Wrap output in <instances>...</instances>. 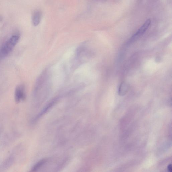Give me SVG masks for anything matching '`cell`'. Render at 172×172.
Segmentation results:
<instances>
[{
  "label": "cell",
  "mask_w": 172,
  "mask_h": 172,
  "mask_svg": "<svg viewBox=\"0 0 172 172\" xmlns=\"http://www.w3.org/2000/svg\"><path fill=\"white\" fill-rule=\"evenodd\" d=\"M91 52L87 43H83L77 48L74 59L75 66H78L88 61Z\"/></svg>",
  "instance_id": "1"
},
{
  "label": "cell",
  "mask_w": 172,
  "mask_h": 172,
  "mask_svg": "<svg viewBox=\"0 0 172 172\" xmlns=\"http://www.w3.org/2000/svg\"><path fill=\"white\" fill-rule=\"evenodd\" d=\"M20 36L14 35L8 39L0 47V59L4 58L9 54L18 42Z\"/></svg>",
  "instance_id": "2"
},
{
  "label": "cell",
  "mask_w": 172,
  "mask_h": 172,
  "mask_svg": "<svg viewBox=\"0 0 172 172\" xmlns=\"http://www.w3.org/2000/svg\"><path fill=\"white\" fill-rule=\"evenodd\" d=\"M151 23V21L150 19L147 20L143 25L136 32V34H134L131 38L130 40V42H134L142 36L150 26Z\"/></svg>",
  "instance_id": "3"
},
{
  "label": "cell",
  "mask_w": 172,
  "mask_h": 172,
  "mask_svg": "<svg viewBox=\"0 0 172 172\" xmlns=\"http://www.w3.org/2000/svg\"><path fill=\"white\" fill-rule=\"evenodd\" d=\"M26 98L25 91L23 85H19L16 87L15 91V98L17 103L20 102Z\"/></svg>",
  "instance_id": "4"
},
{
  "label": "cell",
  "mask_w": 172,
  "mask_h": 172,
  "mask_svg": "<svg viewBox=\"0 0 172 172\" xmlns=\"http://www.w3.org/2000/svg\"><path fill=\"white\" fill-rule=\"evenodd\" d=\"M41 19V12L37 10L34 12L32 16V23L34 25L37 26L40 24Z\"/></svg>",
  "instance_id": "5"
},
{
  "label": "cell",
  "mask_w": 172,
  "mask_h": 172,
  "mask_svg": "<svg viewBox=\"0 0 172 172\" xmlns=\"http://www.w3.org/2000/svg\"><path fill=\"white\" fill-rule=\"evenodd\" d=\"M129 89V86L125 82L122 83L119 88V95L120 96L125 95L128 92Z\"/></svg>",
  "instance_id": "6"
},
{
  "label": "cell",
  "mask_w": 172,
  "mask_h": 172,
  "mask_svg": "<svg viewBox=\"0 0 172 172\" xmlns=\"http://www.w3.org/2000/svg\"><path fill=\"white\" fill-rule=\"evenodd\" d=\"M46 162V160L44 159L41 160V161H39L32 168V170L33 171H35L38 170V169L43 165Z\"/></svg>",
  "instance_id": "7"
},
{
  "label": "cell",
  "mask_w": 172,
  "mask_h": 172,
  "mask_svg": "<svg viewBox=\"0 0 172 172\" xmlns=\"http://www.w3.org/2000/svg\"><path fill=\"white\" fill-rule=\"evenodd\" d=\"M168 171L169 172H172V166L171 165H169L168 168Z\"/></svg>",
  "instance_id": "8"
}]
</instances>
